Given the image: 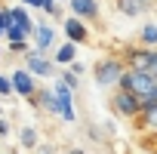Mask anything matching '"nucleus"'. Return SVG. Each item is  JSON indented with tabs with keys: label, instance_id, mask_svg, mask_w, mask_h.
<instances>
[{
	"label": "nucleus",
	"instance_id": "obj_13",
	"mask_svg": "<svg viewBox=\"0 0 157 154\" xmlns=\"http://www.w3.org/2000/svg\"><path fill=\"white\" fill-rule=\"evenodd\" d=\"M151 3L148 0H117V13L126 16V19H139V16H148Z\"/></svg>",
	"mask_w": 157,
	"mask_h": 154
},
{
	"label": "nucleus",
	"instance_id": "obj_29",
	"mask_svg": "<svg viewBox=\"0 0 157 154\" xmlns=\"http://www.w3.org/2000/svg\"><path fill=\"white\" fill-rule=\"evenodd\" d=\"M3 59H6V49H3V46H0V65H3Z\"/></svg>",
	"mask_w": 157,
	"mask_h": 154
},
{
	"label": "nucleus",
	"instance_id": "obj_2",
	"mask_svg": "<svg viewBox=\"0 0 157 154\" xmlns=\"http://www.w3.org/2000/svg\"><path fill=\"white\" fill-rule=\"evenodd\" d=\"M120 87L123 90H129V93H136L142 102L157 90V77L151 74V71H139V68H126V74H123V80H120Z\"/></svg>",
	"mask_w": 157,
	"mask_h": 154
},
{
	"label": "nucleus",
	"instance_id": "obj_16",
	"mask_svg": "<svg viewBox=\"0 0 157 154\" xmlns=\"http://www.w3.org/2000/svg\"><path fill=\"white\" fill-rule=\"evenodd\" d=\"M136 40H139L142 46H148V49H154V46H157V22H145V25L139 28V34H136Z\"/></svg>",
	"mask_w": 157,
	"mask_h": 154
},
{
	"label": "nucleus",
	"instance_id": "obj_21",
	"mask_svg": "<svg viewBox=\"0 0 157 154\" xmlns=\"http://www.w3.org/2000/svg\"><path fill=\"white\" fill-rule=\"evenodd\" d=\"M10 22H13V19H10V6H6V3H0V40L6 37V28H10Z\"/></svg>",
	"mask_w": 157,
	"mask_h": 154
},
{
	"label": "nucleus",
	"instance_id": "obj_19",
	"mask_svg": "<svg viewBox=\"0 0 157 154\" xmlns=\"http://www.w3.org/2000/svg\"><path fill=\"white\" fill-rule=\"evenodd\" d=\"M56 77H59V80H65L71 90H77V87H80V74H74L71 68H59V74H56Z\"/></svg>",
	"mask_w": 157,
	"mask_h": 154
},
{
	"label": "nucleus",
	"instance_id": "obj_6",
	"mask_svg": "<svg viewBox=\"0 0 157 154\" xmlns=\"http://www.w3.org/2000/svg\"><path fill=\"white\" fill-rule=\"evenodd\" d=\"M10 77H13L16 96H22V99H34V96H37V90H40V87H37V77H34L25 65H22V68H13Z\"/></svg>",
	"mask_w": 157,
	"mask_h": 154
},
{
	"label": "nucleus",
	"instance_id": "obj_17",
	"mask_svg": "<svg viewBox=\"0 0 157 154\" xmlns=\"http://www.w3.org/2000/svg\"><path fill=\"white\" fill-rule=\"evenodd\" d=\"M19 142H22V148H28V151H37V145H40V136H37V129H34V126H22V129H19Z\"/></svg>",
	"mask_w": 157,
	"mask_h": 154
},
{
	"label": "nucleus",
	"instance_id": "obj_7",
	"mask_svg": "<svg viewBox=\"0 0 157 154\" xmlns=\"http://www.w3.org/2000/svg\"><path fill=\"white\" fill-rule=\"evenodd\" d=\"M62 31H65V40H74L77 46L90 40V25L80 16H65L62 19Z\"/></svg>",
	"mask_w": 157,
	"mask_h": 154
},
{
	"label": "nucleus",
	"instance_id": "obj_24",
	"mask_svg": "<svg viewBox=\"0 0 157 154\" xmlns=\"http://www.w3.org/2000/svg\"><path fill=\"white\" fill-rule=\"evenodd\" d=\"M6 136H10V120L0 117V139H6Z\"/></svg>",
	"mask_w": 157,
	"mask_h": 154
},
{
	"label": "nucleus",
	"instance_id": "obj_8",
	"mask_svg": "<svg viewBox=\"0 0 157 154\" xmlns=\"http://www.w3.org/2000/svg\"><path fill=\"white\" fill-rule=\"evenodd\" d=\"M123 62H126V68L148 71V68H151V49H148V46H142V43L126 46V49H123Z\"/></svg>",
	"mask_w": 157,
	"mask_h": 154
},
{
	"label": "nucleus",
	"instance_id": "obj_30",
	"mask_svg": "<svg viewBox=\"0 0 157 154\" xmlns=\"http://www.w3.org/2000/svg\"><path fill=\"white\" fill-rule=\"evenodd\" d=\"M59 3H68V0H59Z\"/></svg>",
	"mask_w": 157,
	"mask_h": 154
},
{
	"label": "nucleus",
	"instance_id": "obj_11",
	"mask_svg": "<svg viewBox=\"0 0 157 154\" xmlns=\"http://www.w3.org/2000/svg\"><path fill=\"white\" fill-rule=\"evenodd\" d=\"M28 102H31L34 108H43L46 114H52V117H56L59 102H56V90H52V87H40V90H37V96H34V99H28Z\"/></svg>",
	"mask_w": 157,
	"mask_h": 154
},
{
	"label": "nucleus",
	"instance_id": "obj_12",
	"mask_svg": "<svg viewBox=\"0 0 157 154\" xmlns=\"http://www.w3.org/2000/svg\"><path fill=\"white\" fill-rule=\"evenodd\" d=\"M74 59H77V43H74V40H62V43L52 49V62H56L59 68H68Z\"/></svg>",
	"mask_w": 157,
	"mask_h": 154
},
{
	"label": "nucleus",
	"instance_id": "obj_25",
	"mask_svg": "<svg viewBox=\"0 0 157 154\" xmlns=\"http://www.w3.org/2000/svg\"><path fill=\"white\" fill-rule=\"evenodd\" d=\"M148 71H151V74H154V77H157V46H154V49H151V68H148Z\"/></svg>",
	"mask_w": 157,
	"mask_h": 154
},
{
	"label": "nucleus",
	"instance_id": "obj_15",
	"mask_svg": "<svg viewBox=\"0 0 157 154\" xmlns=\"http://www.w3.org/2000/svg\"><path fill=\"white\" fill-rule=\"evenodd\" d=\"M136 120L145 129H157V102H142V114Z\"/></svg>",
	"mask_w": 157,
	"mask_h": 154
},
{
	"label": "nucleus",
	"instance_id": "obj_14",
	"mask_svg": "<svg viewBox=\"0 0 157 154\" xmlns=\"http://www.w3.org/2000/svg\"><path fill=\"white\" fill-rule=\"evenodd\" d=\"M10 19H13L16 25H22L28 34H34V25H37V22L31 19V10H28L25 3H16V6H10Z\"/></svg>",
	"mask_w": 157,
	"mask_h": 154
},
{
	"label": "nucleus",
	"instance_id": "obj_10",
	"mask_svg": "<svg viewBox=\"0 0 157 154\" xmlns=\"http://www.w3.org/2000/svg\"><path fill=\"white\" fill-rule=\"evenodd\" d=\"M31 37H34V49H40V52H49V49L59 46V43H56V28L46 25V22H37Z\"/></svg>",
	"mask_w": 157,
	"mask_h": 154
},
{
	"label": "nucleus",
	"instance_id": "obj_23",
	"mask_svg": "<svg viewBox=\"0 0 157 154\" xmlns=\"http://www.w3.org/2000/svg\"><path fill=\"white\" fill-rule=\"evenodd\" d=\"M68 68H71V71H74V74H80V77H83V74H86V65H83V62H80V59H74V62H71V65H68Z\"/></svg>",
	"mask_w": 157,
	"mask_h": 154
},
{
	"label": "nucleus",
	"instance_id": "obj_32",
	"mask_svg": "<svg viewBox=\"0 0 157 154\" xmlns=\"http://www.w3.org/2000/svg\"><path fill=\"white\" fill-rule=\"evenodd\" d=\"M0 114H3V108H0Z\"/></svg>",
	"mask_w": 157,
	"mask_h": 154
},
{
	"label": "nucleus",
	"instance_id": "obj_34",
	"mask_svg": "<svg viewBox=\"0 0 157 154\" xmlns=\"http://www.w3.org/2000/svg\"><path fill=\"white\" fill-rule=\"evenodd\" d=\"M0 3H3V0H0Z\"/></svg>",
	"mask_w": 157,
	"mask_h": 154
},
{
	"label": "nucleus",
	"instance_id": "obj_18",
	"mask_svg": "<svg viewBox=\"0 0 157 154\" xmlns=\"http://www.w3.org/2000/svg\"><path fill=\"white\" fill-rule=\"evenodd\" d=\"M6 43H16V40H31V34L22 28V25H16V22H10V28H6V37H3Z\"/></svg>",
	"mask_w": 157,
	"mask_h": 154
},
{
	"label": "nucleus",
	"instance_id": "obj_5",
	"mask_svg": "<svg viewBox=\"0 0 157 154\" xmlns=\"http://www.w3.org/2000/svg\"><path fill=\"white\" fill-rule=\"evenodd\" d=\"M22 65L37 77V80H40V77L46 80V77H56V74H59V65H56L46 52H40V49H34V46L25 52V62H22Z\"/></svg>",
	"mask_w": 157,
	"mask_h": 154
},
{
	"label": "nucleus",
	"instance_id": "obj_22",
	"mask_svg": "<svg viewBox=\"0 0 157 154\" xmlns=\"http://www.w3.org/2000/svg\"><path fill=\"white\" fill-rule=\"evenodd\" d=\"M6 49H10L13 56H25V52L31 49V40H16V43H6Z\"/></svg>",
	"mask_w": 157,
	"mask_h": 154
},
{
	"label": "nucleus",
	"instance_id": "obj_20",
	"mask_svg": "<svg viewBox=\"0 0 157 154\" xmlns=\"http://www.w3.org/2000/svg\"><path fill=\"white\" fill-rule=\"evenodd\" d=\"M6 96H16V87L10 74H0V99H6Z\"/></svg>",
	"mask_w": 157,
	"mask_h": 154
},
{
	"label": "nucleus",
	"instance_id": "obj_31",
	"mask_svg": "<svg viewBox=\"0 0 157 154\" xmlns=\"http://www.w3.org/2000/svg\"><path fill=\"white\" fill-rule=\"evenodd\" d=\"M148 3H157V0H148Z\"/></svg>",
	"mask_w": 157,
	"mask_h": 154
},
{
	"label": "nucleus",
	"instance_id": "obj_1",
	"mask_svg": "<svg viewBox=\"0 0 157 154\" xmlns=\"http://www.w3.org/2000/svg\"><path fill=\"white\" fill-rule=\"evenodd\" d=\"M123 74H126V62H123V56H105V59H99V62L93 65V77H96V83L105 87V90L120 87Z\"/></svg>",
	"mask_w": 157,
	"mask_h": 154
},
{
	"label": "nucleus",
	"instance_id": "obj_28",
	"mask_svg": "<svg viewBox=\"0 0 157 154\" xmlns=\"http://www.w3.org/2000/svg\"><path fill=\"white\" fill-rule=\"evenodd\" d=\"M68 154H86V151H83V148H71Z\"/></svg>",
	"mask_w": 157,
	"mask_h": 154
},
{
	"label": "nucleus",
	"instance_id": "obj_3",
	"mask_svg": "<svg viewBox=\"0 0 157 154\" xmlns=\"http://www.w3.org/2000/svg\"><path fill=\"white\" fill-rule=\"evenodd\" d=\"M108 105H111V111H114L117 117H126V120H136V117L142 114V99H139L136 93L123 90V87H117V90L111 93Z\"/></svg>",
	"mask_w": 157,
	"mask_h": 154
},
{
	"label": "nucleus",
	"instance_id": "obj_9",
	"mask_svg": "<svg viewBox=\"0 0 157 154\" xmlns=\"http://www.w3.org/2000/svg\"><path fill=\"white\" fill-rule=\"evenodd\" d=\"M71 16H80L83 22H96L102 16V3L99 0H68Z\"/></svg>",
	"mask_w": 157,
	"mask_h": 154
},
{
	"label": "nucleus",
	"instance_id": "obj_33",
	"mask_svg": "<svg viewBox=\"0 0 157 154\" xmlns=\"http://www.w3.org/2000/svg\"><path fill=\"white\" fill-rule=\"evenodd\" d=\"M3 3H10V0H3Z\"/></svg>",
	"mask_w": 157,
	"mask_h": 154
},
{
	"label": "nucleus",
	"instance_id": "obj_26",
	"mask_svg": "<svg viewBox=\"0 0 157 154\" xmlns=\"http://www.w3.org/2000/svg\"><path fill=\"white\" fill-rule=\"evenodd\" d=\"M19 3H25L28 10H40V6H43V0H19Z\"/></svg>",
	"mask_w": 157,
	"mask_h": 154
},
{
	"label": "nucleus",
	"instance_id": "obj_27",
	"mask_svg": "<svg viewBox=\"0 0 157 154\" xmlns=\"http://www.w3.org/2000/svg\"><path fill=\"white\" fill-rule=\"evenodd\" d=\"M37 154H52V148H40L37 145Z\"/></svg>",
	"mask_w": 157,
	"mask_h": 154
},
{
	"label": "nucleus",
	"instance_id": "obj_4",
	"mask_svg": "<svg viewBox=\"0 0 157 154\" xmlns=\"http://www.w3.org/2000/svg\"><path fill=\"white\" fill-rule=\"evenodd\" d=\"M52 90H56V102H59V108H56V117H59L62 123H74V120H77V108H74V90H71L65 80H59V77H56Z\"/></svg>",
	"mask_w": 157,
	"mask_h": 154
}]
</instances>
